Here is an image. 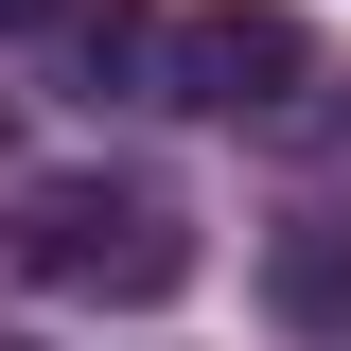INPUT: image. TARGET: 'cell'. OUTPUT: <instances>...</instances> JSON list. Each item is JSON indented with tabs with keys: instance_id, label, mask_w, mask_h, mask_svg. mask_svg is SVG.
I'll use <instances>...</instances> for the list:
<instances>
[{
	"instance_id": "5b68a950",
	"label": "cell",
	"mask_w": 351,
	"mask_h": 351,
	"mask_svg": "<svg viewBox=\"0 0 351 351\" xmlns=\"http://www.w3.org/2000/svg\"><path fill=\"white\" fill-rule=\"evenodd\" d=\"M334 158H351V106H334Z\"/></svg>"
},
{
	"instance_id": "7a4b0ae2",
	"label": "cell",
	"mask_w": 351,
	"mask_h": 351,
	"mask_svg": "<svg viewBox=\"0 0 351 351\" xmlns=\"http://www.w3.org/2000/svg\"><path fill=\"white\" fill-rule=\"evenodd\" d=\"M316 36L281 18V0H193V18H158V106H193V123H263V106H299Z\"/></svg>"
},
{
	"instance_id": "6da1fadb",
	"label": "cell",
	"mask_w": 351,
	"mask_h": 351,
	"mask_svg": "<svg viewBox=\"0 0 351 351\" xmlns=\"http://www.w3.org/2000/svg\"><path fill=\"white\" fill-rule=\"evenodd\" d=\"M0 281H71V299L158 316L176 281H193V211H176L158 176H36V193L0 211Z\"/></svg>"
},
{
	"instance_id": "277c9868",
	"label": "cell",
	"mask_w": 351,
	"mask_h": 351,
	"mask_svg": "<svg viewBox=\"0 0 351 351\" xmlns=\"http://www.w3.org/2000/svg\"><path fill=\"white\" fill-rule=\"evenodd\" d=\"M0 18H53V0H0Z\"/></svg>"
},
{
	"instance_id": "3957f363",
	"label": "cell",
	"mask_w": 351,
	"mask_h": 351,
	"mask_svg": "<svg viewBox=\"0 0 351 351\" xmlns=\"http://www.w3.org/2000/svg\"><path fill=\"white\" fill-rule=\"evenodd\" d=\"M263 316L299 351H351V211H281L263 228Z\"/></svg>"
}]
</instances>
